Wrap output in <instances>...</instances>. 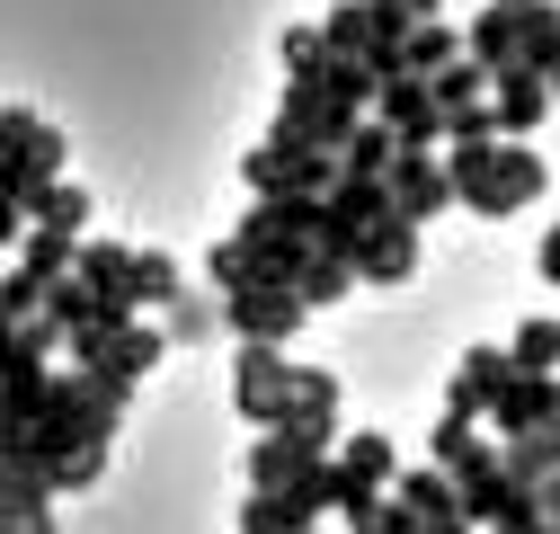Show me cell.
<instances>
[{
	"mask_svg": "<svg viewBox=\"0 0 560 534\" xmlns=\"http://www.w3.org/2000/svg\"><path fill=\"white\" fill-rule=\"evenodd\" d=\"M508 365L516 374H560V321H516V339H508Z\"/></svg>",
	"mask_w": 560,
	"mask_h": 534,
	"instance_id": "cell-24",
	"label": "cell"
},
{
	"mask_svg": "<svg viewBox=\"0 0 560 534\" xmlns=\"http://www.w3.org/2000/svg\"><path fill=\"white\" fill-rule=\"evenodd\" d=\"M320 45L347 54V62H365L374 54V0H338V10L320 19Z\"/></svg>",
	"mask_w": 560,
	"mask_h": 534,
	"instance_id": "cell-23",
	"label": "cell"
},
{
	"mask_svg": "<svg viewBox=\"0 0 560 534\" xmlns=\"http://www.w3.org/2000/svg\"><path fill=\"white\" fill-rule=\"evenodd\" d=\"M383 196H392V214H400V223L428 232V223L454 206V178H445V161H436V152H400V161L383 170Z\"/></svg>",
	"mask_w": 560,
	"mask_h": 534,
	"instance_id": "cell-9",
	"label": "cell"
},
{
	"mask_svg": "<svg viewBox=\"0 0 560 534\" xmlns=\"http://www.w3.org/2000/svg\"><path fill=\"white\" fill-rule=\"evenodd\" d=\"M214 312H223V329H241V339H258V348H285L294 329H303V303H294L285 286H241V294H214Z\"/></svg>",
	"mask_w": 560,
	"mask_h": 534,
	"instance_id": "cell-10",
	"label": "cell"
},
{
	"mask_svg": "<svg viewBox=\"0 0 560 534\" xmlns=\"http://www.w3.org/2000/svg\"><path fill=\"white\" fill-rule=\"evenodd\" d=\"M329 473H338V516L357 525L374 499H392V473H400V445L383 437V428H365V437H338V454H329Z\"/></svg>",
	"mask_w": 560,
	"mask_h": 534,
	"instance_id": "cell-3",
	"label": "cell"
},
{
	"mask_svg": "<svg viewBox=\"0 0 560 534\" xmlns=\"http://www.w3.org/2000/svg\"><path fill=\"white\" fill-rule=\"evenodd\" d=\"M374 125L392 134L400 152H436V143H445V116H436V90L418 81V72H392V81H374Z\"/></svg>",
	"mask_w": 560,
	"mask_h": 534,
	"instance_id": "cell-6",
	"label": "cell"
},
{
	"mask_svg": "<svg viewBox=\"0 0 560 534\" xmlns=\"http://www.w3.org/2000/svg\"><path fill=\"white\" fill-rule=\"evenodd\" d=\"M36 303H45V286L10 258V277H0V321H36Z\"/></svg>",
	"mask_w": 560,
	"mask_h": 534,
	"instance_id": "cell-32",
	"label": "cell"
},
{
	"mask_svg": "<svg viewBox=\"0 0 560 534\" xmlns=\"http://www.w3.org/2000/svg\"><path fill=\"white\" fill-rule=\"evenodd\" d=\"M463 54L480 62V72H508V62H516V10H480L463 27Z\"/></svg>",
	"mask_w": 560,
	"mask_h": 534,
	"instance_id": "cell-21",
	"label": "cell"
},
{
	"mask_svg": "<svg viewBox=\"0 0 560 534\" xmlns=\"http://www.w3.org/2000/svg\"><path fill=\"white\" fill-rule=\"evenodd\" d=\"M551 419H560V374H508L499 392H489V410H480V428L499 445H516V437H534Z\"/></svg>",
	"mask_w": 560,
	"mask_h": 534,
	"instance_id": "cell-7",
	"label": "cell"
},
{
	"mask_svg": "<svg viewBox=\"0 0 560 534\" xmlns=\"http://www.w3.org/2000/svg\"><path fill=\"white\" fill-rule=\"evenodd\" d=\"M392 161H400V143H392V134H383V125L365 116L357 134H347V152H338V178H383Z\"/></svg>",
	"mask_w": 560,
	"mask_h": 534,
	"instance_id": "cell-28",
	"label": "cell"
},
{
	"mask_svg": "<svg viewBox=\"0 0 560 534\" xmlns=\"http://www.w3.org/2000/svg\"><path fill=\"white\" fill-rule=\"evenodd\" d=\"M534 508H542V525H560V473H551V481H534Z\"/></svg>",
	"mask_w": 560,
	"mask_h": 534,
	"instance_id": "cell-35",
	"label": "cell"
},
{
	"mask_svg": "<svg viewBox=\"0 0 560 534\" xmlns=\"http://www.w3.org/2000/svg\"><path fill=\"white\" fill-rule=\"evenodd\" d=\"M90 312H98V294H90L81 277H54V286H45V303H36V321H54L62 339H72V329H90Z\"/></svg>",
	"mask_w": 560,
	"mask_h": 534,
	"instance_id": "cell-29",
	"label": "cell"
},
{
	"mask_svg": "<svg viewBox=\"0 0 560 534\" xmlns=\"http://www.w3.org/2000/svg\"><path fill=\"white\" fill-rule=\"evenodd\" d=\"M551 116V81L508 62V72H489V125H499V143H534V125Z\"/></svg>",
	"mask_w": 560,
	"mask_h": 534,
	"instance_id": "cell-12",
	"label": "cell"
},
{
	"mask_svg": "<svg viewBox=\"0 0 560 534\" xmlns=\"http://www.w3.org/2000/svg\"><path fill=\"white\" fill-rule=\"evenodd\" d=\"M516 365H508V348H471L463 365H454V383H445V419H471L480 428V410H489V392H499Z\"/></svg>",
	"mask_w": 560,
	"mask_h": 534,
	"instance_id": "cell-13",
	"label": "cell"
},
{
	"mask_svg": "<svg viewBox=\"0 0 560 534\" xmlns=\"http://www.w3.org/2000/svg\"><path fill=\"white\" fill-rule=\"evenodd\" d=\"M214 329H223V312H214V303H196V294H178V303L161 312V339H170V348H205Z\"/></svg>",
	"mask_w": 560,
	"mask_h": 534,
	"instance_id": "cell-31",
	"label": "cell"
},
{
	"mask_svg": "<svg viewBox=\"0 0 560 534\" xmlns=\"http://www.w3.org/2000/svg\"><path fill=\"white\" fill-rule=\"evenodd\" d=\"M303 463H320V454H303L285 428H258V445H249V463H241V473H249V490H285Z\"/></svg>",
	"mask_w": 560,
	"mask_h": 534,
	"instance_id": "cell-17",
	"label": "cell"
},
{
	"mask_svg": "<svg viewBox=\"0 0 560 534\" xmlns=\"http://www.w3.org/2000/svg\"><path fill=\"white\" fill-rule=\"evenodd\" d=\"M10 508H19V473L0 463V525H10Z\"/></svg>",
	"mask_w": 560,
	"mask_h": 534,
	"instance_id": "cell-37",
	"label": "cell"
},
{
	"mask_svg": "<svg viewBox=\"0 0 560 534\" xmlns=\"http://www.w3.org/2000/svg\"><path fill=\"white\" fill-rule=\"evenodd\" d=\"M489 10H534V0H489Z\"/></svg>",
	"mask_w": 560,
	"mask_h": 534,
	"instance_id": "cell-39",
	"label": "cell"
},
{
	"mask_svg": "<svg viewBox=\"0 0 560 534\" xmlns=\"http://www.w3.org/2000/svg\"><path fill=\"white\" fill-rule=\"evenodd\" d=\"M454 54H463V27H454V19H418V27L400 36V72H418V81H436V72H445Z\"/></svg>",
	"mask_w": 560,
	"mask_h": 534,
	"instance_id": "cell-18",
	"label": "cell"
},
{
	"mask_svg": "<svg viewBox=\"0 0 560 534\" xmlns=\"http://www.w3.org/2000/svg\"><path fill=\"white\" fill-rule=\"evenodd\" d=\"M178 294H187L178 258H152V249H133V312H170Z\"/></svg>",
	"mask_w": 560,
	"mask_h": 534,
	"instance_id": "cell-25",
	"label": "cell"
},
{
	"mask_svg": "<svg viewBox=\"0 0 560 534\" xmlns=\"http://www.w3.org/2000/svg\"><path fill=\"white\" fill-rule=\"evenodd\" d=\"M551 107H560V72H551Z\"/></svg>",
	"mask_w": 560,
	"mask_h": 534,
	"instance_id": "cell-41",
	"label": "cell"
},
{
	"mask_svg": "<svg viewBox=\"0 0 560 534\" xmlns=\"http://www.w3.org/2000/svg\"><path fill=\"white\" fill-rule=\"evenodd\" d=\"M276 54H285V72H294V81H303V72H312V62H320V54H329V45H320V27H303V19H294V27H285V36H276Z\"/></svg>",
	"mask_w": 560,
	"mask_h": 534,
	"instance_id": "cell-33",
	"label": "cell"
},
{
	"mask_svg": "<svg viewBox=\"0 0 560 534\" xmlns=\"http://www.w3.org/2000/svg\"><path fill=\"white\" fill-rule=\"evenodd\" d=\"M303 534H329V525H303Z\"/></svg>",
	"mask_w": 560,
	"mask_h": 534,
	"instance_id": "cell-42",
	"label": "cell"
},
{
	"mask_svg": "<svg viewBox=\"0 0 560 534\" xmlns=\"http://www.w3.org/2000/svg\"><path fill=\"white\" fill-rule=\"evenodd\" d=\"M551 187V170H542V152L534 143H499V152H489V170L454 196V206H471L480 223H508L516 206H534V196Z\"/></svg>",
	"mask_w": 560,
	"mask_h": 534,
	"instance_id": "cell-2",
	"label": "cell"
},
{
	"mask_svg": "<svg viewBox=\"0 0 560 534\" xmlns=\"http://www.w3.org/2000/svg\"><path fill=\"white\" fill-rule=\"evenodd\" d=\"M329 178H338V161L303 152V143H258L241 161V187L258 196V206H276V196H329Z\"/></svg>",
	"mask_w": 560,
	"mask_h": 534,
	"instance_id": "cell-5",
	"label": "cell"
},
{
	"mask_svg": "<svg viewBox=\"0 0 560 534\" xmlns=\"http://www.w3.org/2000/svg\"><path fill=\"white\" fill-rule=\"evenodd\" d=\"M534 277H542V286H560V223H551V232H542V249H534Z\"/></svg>",
	"mask_w": 560,
	"mask_h": 534,
	"instance_id": "cell-34",
	"label": "cell"
},
{
	"mask_svg": "<svg viewBox=\"0 0 560 534\" xmlns=\"http://www.w3.org/2000/svg\"><path fill=\"white\" fill-rule=\"evenodd\" d=\"M428 90H436V116H463V107H489V72H480L471 54H454V62H445V72H436Z\"/></svg>",
	"mask_w": 560,
	"mask_h": 534,
	"instance_id": "cell-26",
	"label": "cell"
},
{
	"mask_svg": "<svg viewBox=\"0 0 560 534\" xmlns=\"http://www.w3.org/2000/svg\"><path fill=\"white\" fill-rule=\"evenodd\" d=\"M516 62H525V72H560V10H551V0H534V10H516Z\"/></svg>",
	"mask_w": 560,
	"mask_h": 534,
	"instance_id": "cell-19",
	"label": "cell"
},
{
	"mask_svg": "<svg viewBox=\"0 0 560 534\" xmlns=\"http://www.w3.org/2000/svg\"><path fill=\"white\" fill-rule=\"evenodd\" d=\"M392 499H400L418 525H428V516H454V473H436V463H418V473H409V463H400V473H392Z\"/></svg>",
	"mask_w": 560,
	"mask_h": 534,
	"instance_id": "cell-20",
	"label": "cell"
},
{
	"mask_svg": "<svg viewBox=\"0 0 560 534\" xmlns=\"http://www.w3.org/2000/svg\"><path fill=\"white\" fill-rule=\"evenodd\" d=\"M285 400H294V357L241 339V348H232V410H241L249 428H276V419H285Z\"/></svg>",
	"mask_w": 560,
	"mask_h": 534,
	"instance_id": "cell-4",
	"label": "cell"
},
{
	"mask_svg": "<svg viewBox=\"0 0 560 534\" xmlns=\"http://www.w3.org/2000/svg\"><path fill=\"white\" fill-rule=\"evenodd\" d=\"M320 516H338V473H329V454L303 463L285 490H249V499H241V534H303V525H320Z\"/></svg>",
	"mask_w": 560,
	"mask_h": 534,
	"instance_id": "cell-1",
	"label": "cell"
},
{
	"mask_svg": "<svg viewBox=\"0 0 560 534\" xmlns=\"http://www.w3.org/2000/svg\"><path fill=\"white\" fill-rule=\"evenodd\" d=\"M19 232H27V223H19V206L0 196V249H19Z\"/></svg>",
	"mask_w": 560,
	"mask_h": 534,
	"instance_id": "cell-36",
	"label": "cell"
},
{
	"mask_svg": "<svg viewBox=\"0 0 560 534\" xmlns=\"http://www.w3.org/2000/svg\"><path fill=\"white\" fill-rule=\"evenodd\" d=\"M418 534H471L463 516H428V525H418Z\"/></svg>",
	"mask_w": 560,
	"mask_h": 534,
	"instance_id": "cell-38",
	"label": "cell"
},
{
	"mask_svg": "<svg viewBox=\"0 0 560 534\" xmlns=\"http://www.w3.org/2000/svg\"><path fill=\"white\" fill-rule=\"evenodd\" d=\"M525 534H560V525H525Z\"/></svg>",
	"mask_w": 560,
	"mask_h": 534,
	"instance_id": "cell-40",
	"label": "cell"
},
{
	"mask_svg": "<svg viewBox=\"0 0 560 534\" xmlns=\"http://www.w3.org/2000/svg\"><path fill=\"white\" fill-rule=\"evenodd\" d=\"M347 267H357V286H409L418 277V223L383 214L357 232V249H347Z\"/></svg>",
	"mask_w": 560,
	"mask_h": 534,
	"instance_id": "cell-11",
	"label": "cell"
},
{
	"mask_svg": "<svg viewBox=\"0 0 560 534\" xmlns=\"http://www.w3.org/2000/svg\"><path fill=\"white\" fill-rule=\"evenodd\" d=\"M36 223H45V232H72V241H90V187L54 178V187H45V206H36Z\"/></svg>",
	"mask_w": 560,
	"mask_h": 534,
	"instance_id": "cell-30",
	"label": "cell"
},
{
	"mask_svg": "<svg viewBox=\"0 0 560 534\" xmlns=\"http://www.w3.org/2000/svg\"><path fill=\"white\" fill-rule=\"evenodd\" d=\"M303 90H312L320 107H338V116H365V107H374V81H365V62H347V54H320L312 72H303Z\"/></svg>",
	"mask_w": 560,
	"mask_h": 534,
	"instance_id": "cell-15",
	"label": "cell"
},
{
	"mask_svg": "<svg viewBox=\"0 0 560 534\" xmlns=\"http://www.w3.org/2000/svg\"><path fill=\"white\" fill-rule=\"evenodd\" d=\"M72 258H81V241H72V232H45V223H27V232H19V267H27L36 286L72 277Z\"/></svg>",
	"mask_w": 560,
	"mask_h": 534,
	"instance_id": "cell-22",
	"label": "cell"
},
{
	"mask_svg": "<svg viewBox=\"0 0 560 534\" xmlns=\"http://www.w3.org/2000/svg\"><path fill=\"white\" fill-rule=\"evenodd\" d=\"M285 428L303 454H338V374L329 365H294V400H285Z\"/></svg>",
	"mask_w": 560,
	"mask_h": 534,
	"instance_id": "cell-8",
	"label": "cell"
},
{
	"mask_svg": "<svg viewBox=\"0 0 560 534\" xmlns=\"http://www.w3.org/2000/svg\"><path fill=\"white\" fill-rule=\"evenodd\" d=\"M347 294H357V267L329 258V249H303V267H294V303H303V312H329V303H347Z\"/></svg>",
	"mask_w": 560,
	"mask_h": 534,
	"instance_id": "cell-16",
	"label": "cell"
},
{
	"mask_svg": "<svg viewBox=\"0 0 560 534\" xmlns=\"http://www.w3.org/2000/svg\"><path fill=\"white\" fill-rule=\"evenodd\" d=\"M107 445H116V437H81V445H72V454H62L54 473H45V490H54V499H81V490L107 473Z\"/></svg>",
	"mask_w": 560,
	"mask_h": 534,
	"instance_id": "cell-27",
	"label": "cell"
},
{
	"mask_svg": "<svg viewBox=\"0 0 560 534\" xmlns=\"http://www.w3.org/2000/svg\"><path fill=\"white\" fill-rule=\"evenodd\" d=\"M72 277L98 294V303H116V312H133V249L125 241H81V258H72Z\"/></svg>",
	"mask_w": 560,
	"mask_h": 534,
	"instance_id": "cell-14",
	"label": "cell"
}]
</instances>
